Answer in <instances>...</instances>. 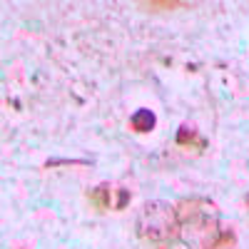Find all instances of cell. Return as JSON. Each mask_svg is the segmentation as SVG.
<instances>
[{
    "label": "cell",
    "instance_id": "7a4b0ae2",
    "mask_svg": "<svg viewBox=\"0 0 249 249\" xmlns=\"http://www.w3.org/2000/svg\"><path fill=\"white\" fill-rule=\"evenodd\" d=\"M135 232L144 244H152L155 249L175 247L179 242V219L175 204L162 199L144 202L135 217Z\"/></svg>",
    "mask_w": 249,
    "mask_h": 249
},
{
    "label": "cell",
    "instance_id": "277c9868",
    "mask_svg": "<svg viewBox=\"0 0 249 249\" xmlns=\"http://www.w3.org/2000/svg\"><path fill=\"white\" fill-rule=\"evenodd\" d=\"M130 124H132V130H135V132L144 135V132H152V130H155L157 117H155V112H152V110H147V107H140V110H137V112L130 117Z\"/></svg>",
    "mask_w": 249,
    "mask_h": 249
},
{
    "label": "cell",
    "instance_id": "8992f818",
    "mask_svg": "<svg viewBox=\"0 0 249 249\" xmlns=\"http://www.w3.org/2000/svg\"><path fill=\"white\" fill-rule=\"evenodd\" d=\"M117 192V202H115V210H124V207H127V202L132 199V195L127 192V190H122V187H120V190H115Z\"/></svg>",
    "mask_w": 249,
    "mask_h": 249
},
{
    "label": "cell",
    "instance_id": "6da1fadb",
    "mask_svg": "<svg viewBox=\"0 0 249 249\" xmlns=\"http://www.w3.org/2000/svg\"><path fill=\"white\" fill-rule=\"evenodd\" d=\"M175 210L179 219V242L190 249H232L237 244L234 230L222 227L219 210L212 199H179Z\"/></svg>",
    "mask_w": 249,
    "mask_h": 249
},
{
    "label": "cell",
    "instance_id": "ba28073f",
    "mask_svg": "<svg viewBox=\"0 0 249 249\" xmlns=\"http://www.w3.org/2000/svg\"><path fill=\"white\" fill-rule=\"evenodd\" d=\"M247 207H249V195H247Z\"/></svg>",
    "mask_w": 249,
    "mask_h": 249
},
{
    "label": "cell",
    "instance_id": "52a82bcc",
    "mask_svg": "<svg viewBox=\"0 0 249 249\" xmlns=\"http://www.w3.org/2000/svg\"><path fill=\"white\" fill-rule=\"evenodd\" d=\"M142 8H179V3H144Z\"/></svg>",
    "mask_w": 249,
    "mask_h": 249
},
{
    "label": "cell",
    "instance_id": "3957f363",
    "mask_svg": "<svg viewBox=\"0 0 249 249\" xmlns=\"http://www.w3.org/2000/svg\"><path fill=\"white\" fill-rule=\"evenodd\" d=\"M88 199L97 212H107L112 207V187L110 184H97L95 190L88 192Z\"/></svg>",
    "mask_w": 249,
    "mask_h": 249
},
{
    "label": "cell",
    "instance_id": "5b68a950",
    "mask_svg": "<svg viewBox=\"0 0 249 249\" xmlns=\"http://www.w3.org/2000/svg\"><path fill=\"white\" fill-rule=\"evenodd\" d=\"M177 144L179 147H195V150H204L207 147V140L192 130V127H187V124H182V127L177 130Z\"/></svg>",
    "mask_w": 249,
    "mask_h": 249
}]
</instances>
